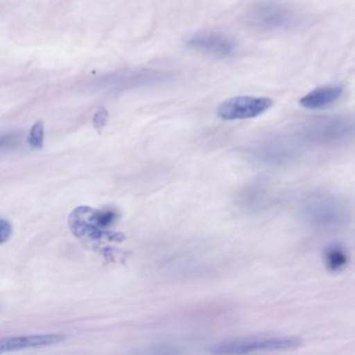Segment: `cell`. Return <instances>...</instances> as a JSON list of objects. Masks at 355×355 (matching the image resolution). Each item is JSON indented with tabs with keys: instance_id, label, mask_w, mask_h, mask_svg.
Masks as SVG:
<instances>
[{
	"instance_id": "cell-2",
	"label": "cell",
	"mask_w": 355,
	"mask_h": 355,
	"mask_svg": "<svg viewBox=\"0 0 355 355\" xmlns=\"http://www.w3.org/2000/svg\"><path fill=\"white\" fill-rule=\"evenodd\" d=\"M302 340L297 336H252L232 338L211 348L215 354H247L261 351H288L299 348Z\"/></svg>"
},
{
	"instance_id": "cell-5",
	"label": "cell",
	"mask_w": 355,
	"mask_h": 355,
	"mask_svg": "<svg viewBox=\"0 0 355 355\" xmlns=\"http://www.w3.org/2000/svg\"><path fill=\"white\" fill-rule=\"evenodd\" d=\"M189 49L209 57L225 59L238 53V43L232 37L216 31H202L192 35L187 41Z\"/></svg>"
},
{
	"instance_id": "cell-4",
	"label": "cell",
	"mask_w": 355,
	"mask_h": 355,
	"mask_svg": "<svg viewBox=\"0 0 355 355\" xmlns=\"http://www.w3.org/2000/svg\"><path fill=\"white\" fill-rule=\"evenodd\" d=\"M352 132V119L347 116L315 118L301 128L305 139L319 143L338 142L348 138Z\"/></svg>"
},
{
	"instance_id": "cell-9",
	"label": "cell",
	"mask_w": 355,
	"mask_h": 355,
	"mask_svg": "<svg viewBox=\"0 0 355 355\" xmlns=\"http://www.w3.org/2000/svg\"><path fill=\"white\" fill-rule=\"evenodd\" d=\"M342 87L323 86L307 93L299 101L301 107L307 110H322L330 107L342 97Z\"/></svg>"
},
{
	"instance_id": "cell-14",
	"label": "cell",
	"mask_w": 355,
	"mask_h": 355,
	"mask_svg": "<svg viewBox=\"0 0 355 355\" xmlns=\"http://www.w3.org/2000/svg\"><path fill=\"white\" fill-rule=\"evenodd\" d=\"M109 114L105 107H99L94 116V125L97 130H101L107 124Z\"/></svg>"
},
{
	"instance_id": "cell-3",
	"label": "cell",
	"mask_w": 355,
	"mask_h": 355,
	"mask_svg": "<svg viewBox=\"0 0 355 355\" xmlns=\"http://www.w3.org/2000/svg\"><path fill=\"white\" fill-rule=\"evenodd\" d=\"M173 78L169 70L155 68L124 70L105 78V86L110 90L121 92L132 89L146 88L166 84Z\"/></svg>"
},
{
	"instance_id": "cell-7",
	"label": "cell",
	"mask_w": 355,
	"mask_h": 355,
	"mask_svg": "<svg viewBox=\"0 0 355 355\" xmlns=\"http://www.w3.org/2000/svg\"><path fill=\"white\" fill-rule=\"evenodd\" d=\"M65 340L63 334H37V336H12L0 338V354L24 349L53 346Z\"/></svg>"
},
{
	"instance_id": "cell-1",
	"label": "cell",
	"mask_w": 355,
	"mask_h": 355,
	"mask_svg": "<svg viewBox=\"0 0 355 355\" xmlns=\"http://www.w3.org/2000/svg\"><path fill=\"white\" fill-rule=\"evenodd\" d=\"M243 20L251 30L259 33H279L295 30L303 21L300 12L279 0H259L245 10Z\"/></svg>"
},
{
	"instance_id": "cell-6",
	"label": "cell",
	"mask_w": 355,
	"mask_h": 355,
	"mask_svg": "<svg viewBox=\"0 0 355 355\" xmlns=\"http://www.w3.org/2000/svg\"><path fill=\"white\" fill-rule=\"evenodd\" d=\"M272 105L273 101L268 97H232L219 105L218 116L228 121L252 119L263 115Z\"/></svg>"
},
{
	"instance_id": "cell-10",
	"label": "cell",
	"mask_w": 355,
	"mask_h": 355,
	"mask_svg": "<svg viewBox=\"0 0 355 355\" xmlns=\"http://www.w3.org/2000/svg\"><path fill=\"white\" fill-rule=\"evenodd\" d=\"M324 261L329 271L340 272L347 267L349 257L344 247L338 244L330 245L324 252Z\"/></svg>"
},
{
	"instance_id": "cell-8",
	"label": "cell",
	"mask_w": 355,
	"mask_h": 355,
	"mask_svg": "<svg viewBox=\"0 0 355 355\" xmlns=\"http://www.w3.org/2000/svg\"><path fill=\"white\" fill-rule=\"evenodd\" d=\"M306 215L311 221L315 223L326 224L338 223L343 214L342 205L330 197H319L311 201L306 207Z\"/></svg>"
},
{
	"instance_id": "cell-12",
	"label": "cell",
	"mask_w": 355,
	"mask_h": 355,
	"mask_svg": "<svg viewBox=\"0 0 355 355\" xmlns=\"http://www.w3.org/2000/svg\"><path fill=\"white\" fill-rule=\"evenodd\" d=\"M20 142H21V135L17 134V132L3 135L0 137V150L14 148V147L18 146Z\"/></svg>"
},
{
	"instance_id": "cell-11",
	"label": "cell",
	"mask_w": 355,
	"mask_h": 355,
	"mask_svg": "<svg viewBox=\"0 0 355 355\" xmlns=\"http://www.w3.org/2000/svg\"><path fill=\"white\" fill-rule=\"evenodd\" d=\"M43 143H44V125L42 122H37L31 130L28 144L33 148L41 149L43 147Z\"/></svg>"
},
{
	"instance_id": "cell-13",
	"label": "cell",
	"mask_w": 355,
	"mask_h": 355,
	"mask_svg": "<svg viewBox=\"0 0 355 355\" xmlns=\"http://www.w3.org/2000/svg\"><path fill=\"white\" fill-rule=\"evenodd\" d=\"M13 234V227L7 220L0 219V244L7 242Z\"/></svg>"
}]
</instances>
